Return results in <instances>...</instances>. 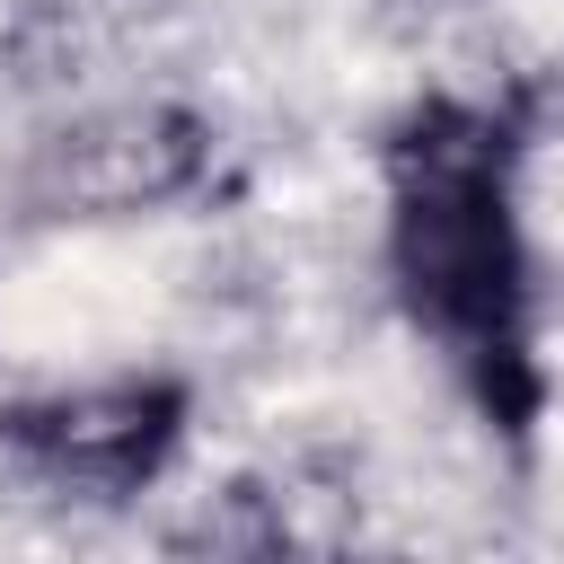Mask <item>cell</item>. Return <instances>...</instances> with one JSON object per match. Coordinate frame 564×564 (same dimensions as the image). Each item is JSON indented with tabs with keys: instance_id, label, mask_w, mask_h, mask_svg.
<instances>
[{
	"instance_id": "2",
	"label": "cell",
	"mask_w": 564,
	"mask_h": 564,
	"mask_svg": "<svg viewBox=\"0 0 564 564\" xmlns=\"http://www.w3.org/2000/svg\"><path fill=\"white\" fill-rule=\"evenodd\" d=\"M185 432V397L167 379H106V388H70L44 405L9 414V449L70 494H132L167 467Z\"/></svg>"
},
{
	"instance_id": "1",
	"label": "cell",
	"mask_w": 564,
	"mask_h": 564,
	"mask_svg": "<svg viewBox=\"0 0 564 564\" xmlns=\"http://www.w3.org/2000/svg\"><path fill=\"white\" fill-rule=\"evenodd\" d=\"M388 273L432 352L494 423L538 414L529 247L511 212V132L485 106H414L388 141Z\"/></svg>"
}]
</instances>
